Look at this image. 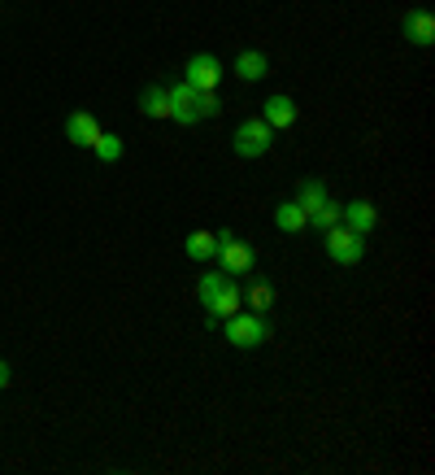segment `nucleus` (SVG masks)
Listing matches in <instances>:
<instances>
[{
  "mask_svg": "<svg viewBox=\"0 0 435 475\" xmlns=\"http://www.w3.org/2000/svg\"><path fill=\"white\" fill-rule=\"evenodd\" d=\"M222 331H227V340L236 345V349H262L270 340V319L266 314H231V319H222Z\"/></svg>",
  "mask_w": 435,
  "mask_h": 475,
  "instance_id": "nucleus-1",
  "label": "nucleus"
},
{
  "mask_svg": "<svg viewBox=\"0 0 435 475\" xmlns=\"http://www.w3.org/2000/svg\"><path fill=\"white\" fill-rule=\"evenodd\" d=\"M322 236H327V257H331L336 266H357V262L366 257V236H357V231H348L344 223L327 227Z\"/></svg>",
  "mask_w": 435,
  "mask_h": 475,
  "instance_id": "nucleus-2",
  "label": "nucleus"
},
{
  "mask_svg": "<svg viewBox=\"0 0 435 475\" xmlns=\"http://www.w3.org/2000/svg\"><path fill=\"white\" fill-rule=\"evenodd\" d=\"M270 144H274V126L262 123V118H244L231 135L236 157H262V153H270Z\"/></svg>",
  "mask_w": 435,
  "mask_h": 475,
  "instance_id": "nucleus-3",
  "label": "nucleus"
},
{
  "mask_svg": "<svg viewBox=\"0 0 435 475\" xmlns=\"http://www.w3.org/2000/svg\"><path fill=\"white\" fill-rule=\"evenodd\" d=\"M218 257H222V271H227V275H248V271L257 266L253 245H244L240 236H231V231L218 236Z\"/></svg>",
  "mask_w": 435,
  "mask_h": 475,
  "instance_id": "nucleus-4",
  "label": "nucleus"
},
{
  "mask_svg": "<svg viewBox=\"0 0 435 475\" xmlns=\"http://www.w3.org/2000/svg\"><path fill=\"white\" fill-rule=\"evenodd\" d=\"M183 70H188V75H183L188 88H196V92H214L218 79H222V61H218L214 52H196V57H188Z\"/></svg>",
  "mask_w": 435,
  "mask_h": 475,
  "instance_id": "nucleus-5",
  "label": "nucleus"
},
{
  "mask_svg": "<svg viewBox=\"0 0 435 475\" xmlns=\"http://www.w3.org/2000/svg\"><path fill=\"white\" fill-rule=\"evenodd\" d=\"M166 97H170V118H174V123H183V126L200 123V92H196V88L174 83V88H166Z\"/></svg>",
  "mask_w": 435,
  "mask_h": 475,
  "instance_id": "nucleus-6",
  "label": "nucleus"
},
{
  "mask_svg": "<svg viewBox=\"0 0 435 475\" xmlns=\"http://www.w3.org/2000/svg\"><path fill=\"white\" fill-rule=\"evenodd\" d=\"M339 223L348 231H357V236H370L379 227V210L370 200H348V205H339Z\"/></svg>",
  "mask_w": 435,
  "mask_h": 475,
  "instance_id": "nucleus-7",
  "label": "nucleus"
},
{
  "mask_svg": "<svg viewBox=\"0 0 435 475\" xmlns=\"http://www.w3.org/2000/svg\"><path fill=\"white\" fill-rule=\"evenodd\" d=\"M401 31H405V40L418 44V49H431L435 44V18L427 9H410V14L401 18Z\"/></svg>",
  "mask_w": 435,
  "mask_h": 475,
  "instance_id": "nucleus-8",
  "label": "nucleus"
},
{
  "mask_svg": "<svg viewBox=\"0 0 435 475\" xmlns=\"http://www.w3.org/2000/svg\"><path fill=\"white\" fill-rule=\"evenodd\" d=\"M97 135H100L97 114H88V109H74L70 118H66V140H70V144H79V149H92V144H97Z\"/></svg>",
  "mask_w": 435,
  "mask_h": 475,
  "instance_id": "nucleus-9",
  "label": "nucleus"
},
{
  "mask_svg": "<svg viewBox=\"0 0 435 475\" xmlns=\"http://www.w3.org/2000/svg\"><path fill=\"white\" fill-rule=\"evenodd\" d=\"M240 310H244V293L236 288V279H231V284L209 301V327H218L222 319H231V314H240Z\"/></svg>",
  "mask_w": 435,
  "mask_h": 475,
  "instance_id": "nucleus-10",
  "label": "nucleus"
},
{
  "mask_svg": "<svg viewBox=\"0 0 435 475\" xmlns=\"http://www.w3.org/2000/svg\"><path fill=\"white\" fill-rule=\"evenodd\" d=\"M262 123H270L274 131H283V126L296 123V100L283 97V92H274V97L262 105Z\"/></svg>",
  "mask_w": 435,
  "mask_h": 475,
  "instance_id": "nucleus-11",
  "label": "nucleus"
},
{
  "mask_svg": "<svg viewBox=\"0 0 435 475\" xmlns=\"http://www.w3.org/2000/svg\"><path fill=\"white\" fill-rule=\"evenodd\" d=\"M274 227H279V231H288V236H296V231H305V227H310V214H305L296 200H283V205H274Z\"/></svg>",
  "mask_w": 435,
  "mask_h": 475,
  "instance_id": "nucleus-12",
  "label": "nucleus"
},
{
  "mask_svg": "<svg viewBox=\"0 0 435 475\" xmlns=\"http://www.w3.org/2000/svg\"><path fill=\"white\" fill-rule=\"evenodd\" d=\"M270 70V61H266V52H257V49H248L236 57V75L244 79V83H257V79H266Z\"/></svg>",
  "mask_w": 435,
  "mask_h": 475,
  "instance_id": "nucleus-13",
  "label": "nucleus"
},
{
  "mask_svg": "<svg viewBox=\"0 0 435 475\" xmlns=\"http://www.w3.org/2000/svg\"><path fill=\"white\" fill-rule=\"evenodd\" d=\"M140 114H144V118H157V123H166L170 118L166 88H144V92H140Z\"/></svg>",
  "mask_w": 435,
  "mask_h": 475,
  "instance_id": "nucleus-14",
  "label": "nucleus"
},
{
  "mask_svg": "<svg viewBox=\"0 0 435 475\" xmlns=\"http://www.w3.org/2000/svg\"><path fill=\"white\" fill-rule=\"evenodd\" d=\"M322 200H327V183H322V179H301V183H296V205H301L305 214H314Z\"/></svg>",
  "mask_w": 435,
  "mask_h": 475,
  "instance_id": "nucleus-15",
  "label": "nucleus"
},
{
  "mask_svg": "<svg viewBox=\"0 0 435 475\" xmlns=\"http://www.w3.org/2000/svg\"><path fill=\"white\" fill-rule=\"evenodd\" d=\"M183 249H188L192 262H209V257H218V236H214V231H192Z\"/></svg>",
  "mask_w": 435,
  "mask_h": 475,
  "instance_id": "nucleus-16",
  "label": "nucleus"
},
{
  "mask_svg": "<svg viewBox=\"0 0 435 475\" xmlns=\"http://www.w3.org/2000/svg\"><path fill=\"white\" fill-rule=\"evenodd\" d=\"M227 284H231V275H227V271H209V275H200V288H196V293H200V305L209 310V301H214L218 293L227 288Z\"/></svg>",
  "mask_w": 435,
  "mask_h": 475,
  "instance_id": "nucleus-17",
  "label": "nucleus"
},
{
  "mask_svg": "<svg viewBox=\"0 0 435 475\" xmlns=\"http://www.w3.org/2000/svg\"><path fill=\"white\" fill-rule=\"evenodd\" d=\"M92 149H97V157H100V162H118V157H122V140L114 135V131H100V135H97V144H92Z\"/></svg>",
  "mask_w": 435,
  "mask_h": 475,
  "instance_id": "nucleus-18",
  "label": "nucleus"
},
{
  "mask_svg": "<svg viewBox=\"0 0 435 475\" xmlns=\"http://www.w3.org/2000/svg\"><path fill=\"white\" fill-rule=\"evenodd\" d=\"M339 223V205L331 197L322 200V205H318L314 214H310V227H318V231H327V227H336Z\"/></svg>",
  "mask_w": 435,
  "mask_h": 475,
  "instance_id": "nucleus-19",
  "label": "nucleus"
},
{
  "mask_svg": "<svg viewBox=\"0 0 435 475\" xmlns=\"http://www.w3.org/2000/svg\"><path fill=\"white\" fill-rule=\"evenodd\" d=\"M248 305H253L257 314H270V305H274V288H270V284H253V288H248Z\"/></svg>",
  "mask_w": 435,
  "mask_h": 475,
  "instance_id": "nucleus-20",
  "label": "nucleus"
},
{
  "mask_svg": "<svg viewBox=\"0 0 435 475\" xmlns=\"http://www.w3.org/2000/svg\"><path fill=\"white\" fill-rule=\"evenodd\" d=\"M222 114V100L214 92H200V118H218Z\"/></svg>",
  "mask_w": 435,
  "mask_h": 475,
  "instance_id": "nucleus-21",
  "label": "nucleus"
},
{
  "mask_svg": "<svg viewBox=\"0 0 435 475\" xmlns=\"http://www.w3.org/2000/svg\"><path fill=\"white\" fill-rule=\"evenodd\" d=\"M9 384H14V371H9V362H5V358H0V393H5V388H9Z\"/></svg>",
  "mask_w": 435,
  "mask_h": 475,
  "instance_id": "nucleus-22",
  "label": "nucleus"
}]
</instances>
